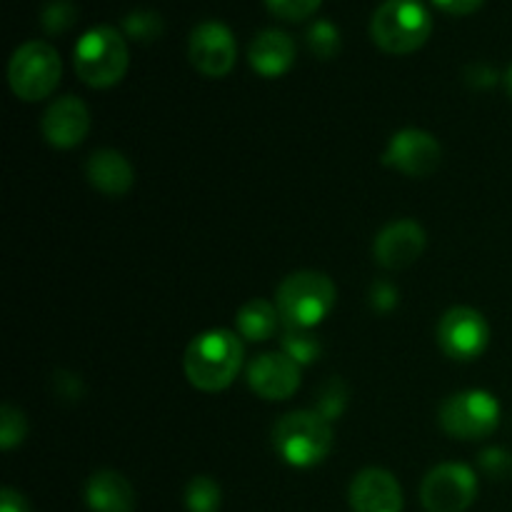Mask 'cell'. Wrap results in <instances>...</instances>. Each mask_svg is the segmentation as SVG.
Listing matches in <instances>:
<instances>
[{
    "instance_id": "603a6c76",
    "label": "cell",
    "mask_w": 512,
    "mask_h": 512,
    "mask_svg": "<svg viewBox=\"0 0 512 512\" xmlns=\"http://www.w3.org/2000/svg\"><path fill=\"white\" fill-rule=\"evenodd\" d=\"M308 48L313 50L318 58H333L340 50V33L335 30V25L328 23V20H318V23L308 30Z\"/></svg>"
},
{
    "instance_id": "e0dca14e",
    "label": "cell",
    "mask_w": 512,
    "mask_h": 512,
    "mask_svg": "<svg viewBox=\"0 0 512 512\" xmlns=\"http://www.w3.org/2000/svg\"><path fill=\"white\" fill-rule=\"evenodd\" d=\"M85 175L98 193L110 195V198H120L128 193L135 180L133 165L118 150H98L90 155Z\"/></svg>"
},
{
    "instance_id": "83f0119b",
    "label": "cell",
    "mask_w": 512,
    "mask_h": 512,
    "mask_svg": "<svg viewBox=\"0 0 512 512\" xmlns=\"http://www.w3.org/2000/svg\"><path fill=\"white\" fill-rule=\"evenodd\" d=\"M440 10L450 15H470L485 3V0H433Z\"/></svg>"
},
{
    "instance_id": "5bb4252c",
    "label": "cell",
    "mask_w": 512,
    "mask_h": 512,
    "mask_svg": "<svg viewBox=\"0 0 512 512\" xmlns=\"http://www.w3.org/2000/svg\"><path fill=\"white\" fill-rule=\"evenodd\" d=\"M40 130H43V138L53 148H75L88 135L90 113L83 100L73 98V95H65V98H58L45 110L43 120H40Z\"/></svg>"
},
{
    "instance_id": "4fadbf2b",
    "label": "cell",
    "mask_w": 512,
    "mask_h": 512,
    "mask_svg": "<svg viewBox=\"0 0 512 512\" xmlns=\"http://www.w3.org/2000/svg\"><path fill=\"white\" fill-rule=\"evenodd\" d=\"M425 230L415 220H395L385 225L373 245L375 260L388 270H403L413 265L425 250Z\"/></svg>"
},
{
    "instance_id": "7c38bea8",
    "label": "cell",
    "mask_w": 512,
    "mask_h": 512,
    "mask_svg": "<svg viewBox=\"0 0 512 512\" xmlns=\"http://www.w3.org/2000/svg\"><path fill=\"white\" fill-rule=\"evenodd\" d=\"M248 385L265 400H288L300 388V365L288 353H263L250 363Z\"/></svg>"
},
{
    "instance_id": "8fae6325",
    "label": "cell",
    "mask_w": 512,
    "mask_h": 512,
    "mask_svg": "<svg viewBox=\"0 0 512 512\" xmlns=\"http://www.w3.org/2000/svg\"><path fill=\"white\" fill-rule=\"evenodd\" d=\"M188 55L193 68L205 78H223L233 70L238 48H235V38L228 25L208 20V23L195 25V30L190 33Z\"/></svg>"
},
{
    "instance_id": "9c48e42d",
    "label": "cell",
    "mask_w": 512,
    "mask_h": 512,
    "mask_svg": "<svg viewBox=\"0 0 512 512\" xmlns=\"http://www.w3.org/2000/svg\"><path fill=\"white\" fill-rule=\"evenodd\" d=\"M490 343V328L483 313L473 308H450L438 323V345L448 358L475 360Z\"/></svg>"
},
{
    "instance_id": "4316f807",
    "label": "cell",
    "mask_w": 512,
    "mask_h": 512,
    "mask_svg": "<svg viewBox=\"0 0 512 512\" xmlns=\"http://www.w3.org/2000/svg\"><path fill=\"white\" fill-rule=\"evenodd\" d=\"M480 465L493 478H508V475H512V455L500 448L485 450L483 458H480Z\"/></svg>"
},
{
    "instance_id": "f546056e",
    "label": "cell",
    "mask_w": 512,
    "mask_h": 512,
    "mask_svg": "<svg viewBox=\"0 0 512 512\" xmlns=\"http://www.w3.org/2000/svg\"><path fill=\"white\" fill-rule=\"evenodd\" d=\"M505 88H508V95H510V100H512V65H510L508 75H505Z\"/></svg>"
},
{
    "instance_id": "ffe728a7",
    "label": "cell",
    "mask_w": 512,
    "mask_h": 512,
    "mask_svg": "<svg viewBox=\"0 0 512 512\" xmlns=\"http://www.w3.org/2000/svg\"><path fill=\"white\" fill-rule=\"evenodd\" d=\"M223 505V490L210 475H198L185 488V508L190 512H218Z\"/></svg>"
},
{
    "instance_id": "44dd1931",
    "label": "cell",
    "mask_w": 512,
    "mask_h": 512,
    "mask_svg": "<svg viewBox=\"0 0 512 512\" xmlns=\"http://www.w3.org/2000/svg\"><path fill=\"white\" fill-rule=\"evenodd\" d=\"M283 348L290 358L295 360L298 365H308L318 358L320 353V340L315 338L310 330H295V328H285V338H283Z\"/></svg>"
},
{
    "instance_id": "30bf717a",
    "label": "cell",
    "mask_w": 512,
    "mask_h": 512,
    "mask_svg": "<svg viewBox=\"0 0 512 512\" xmlns=\"http://www.w3.org/2000/svg\"><path fill=\"white\" fill-rule=\"evenodd\" d=\"M443 163V148L430 133L418 128L400 130L393 135L388 150L383 153V165L408 175V178H428Z\"/></svg>"
},
{
    "instance_id": "ba28073f",
    "label": "cell",
    "mask_w": 512,
    "mask_h": 512,
    "mask_svg": "<svg viewBox=\"0 0 512 512\" xmlns=\"http://www.w3.org/2000/svg\"><path fill=\"white\" fill-rule=\"evenodd\" d=\"M478 498V478L463 463H443L425 475L420 500L428 512H465Z\"/></svg>"
},
{
    "instance_id": "cb8c5ba5",
    "label": "cell",
    "mask_w": 512,
    "mask_h": 512,
    "mask_svg": "<svg viewBox=\"0 0 512 512\" xmlns=\"http://www.w3.org/2000/svg\"><path fill=\"white\" fill-rule=\"evenodd\" d=\"M123 28L130 38L153 40L163 33V18L158 13H150V10H135L125 18Z\"/></svg>"
},
{
    "instance_id": "9a60e30c",
    "label": "cell",
    "mask_w": 512,
    "mask_h": 512,
    "mask_svg": "<svg viewBox=\"0 0 512 512\" xmlns=\"http://www.w3.org/2000/svg\"><path fill=\"white\" fill-rule=\"evenodd\" d=\"M350 508L353 512H400L403 490L388 470L365 468L350 485Z\"/></svg>"
},
{
    "instance_id": "6da1fadb",
    "label": "cell",
    "mask_w": 512,
    "mask_h": 512,
    "mask_svg": "<svg viewBox=\"0 0 512 512\" xmlns=\"http://www.w3.org/2000/svg\"><path fill=\"white\" fill-rule=\"evenodd\" d=\"M183 368L193 388L220 393L243 368V343L233 330H208L188 345Z\"/></svg>"
},
{
    "instance_id": "f1b7e54d",
    "label": "cell",
    "mask_w": 512,
    "mask_h": 512,
    "mask_svg": "<svg viewBox=\"0 0 512 512\" xmlns=\"http://www.w3.org/2000/svg\"><path fill=\"white\" fill-rule=\"evenodd\" d=\"M0 512H30V505L18 490L3 488V493H0Z\"/></svg>"
},
{
    "instance_id": "d6986e66",
    "label": "cell",
    "mask_w": 512,
    "mask_h": 512,
    "mask_svg": "<svg viewBox=\"0 0 512 512\" xmlns=\"http://www.w3.org/2000/svg\"><path fill=\"white\" fill-rule=\"evenodd\" d=\"M235 323H238V333L243 335V338L258 343V340L273 338V335L278 333L283 318H280L278 313V305L268 303V300L263 298H253L238 310Z\"/></svg>"
},
{
    "instance_id": "3957f363",
    "label": "cell",
    "mask_w": 512,
    "mask_h": 512,
    "mask_svg": "<svg viewBox=\"0 0 512 512\" xmlns=\"http://www.w3.org/2000/svg\"><path fill=\"white\" fill-rule=\"evenodd\" d=\"M433 33V18L420 0H385L370 20L375 45L390 55H408L423 48Z\"/></svg>"
},
{
    "instance_id": "7a4b0ae2",
    "label": "cell",
    "mask_w": 512,
    "mask_h": 512,
    "mask_svg": "<svg viewBox=\"0 0 512 512\" xmlns=\"http://www.w3.org/2000/svg\"><path fill=\"white\" fill-rule=\"evenodd\" d=\"M335 285L325 273L300 270L278 285L275 305L285 328L310 330L323 323L335 308Z\"/></svg>"
},
{
    "instance_id": "484cf974",
    "label": "cell",
    "mask_w": 512,
    "mask_h": 512,
    "mask_svg": "<svg viewBox=\"0 0 512 512\" xmlns=\"http://www.w3.org/2000/svg\"><path fill=\"white\" fill-rule=\"evenodd\" d=\"M323 0H265L268 10L278 18L290 20V23H298V20L310 18L315 10L320 8Z\"/></svg>"
},
{
    "instance_id": "2e32d148",
    "label": "cell",
    "mask_w": 512,
    "mask_h": 512,
    "mask_svg": "<svg viewBox=\"0 0 512 512\" xmlns=\"http://www.w3.org/2000/svg\"><path fill=\"white\" fill-rule=\"evenodd\" d=\"M250 68L263 78H280L295 63V43L283 30H263L248 48Z\"/></svg>"
},
{
    "instance_id": "8992f818",
    "label": "cell",
    "mask_w": 512,
    "mask_h": 512,
    "mask_svg": "<svg viewBox=\"0 0 512 512\" xmlns=\"http://www.w3.org/2000/svg\"><path fill=\"white\" fill-rule=\"evenodd\" d=\"M63 75V60L53 45L43 40H30L20 45L8 65V83L20 100H43L58 88Z\"/></svg>"
},
{
    "instance_id": "7402d4cb",
    "label": "cell",
    "mask_w": 512,
    "mask_h": 512,
    "mask_svg": "<svg viewBox=\"0 0 512 512\" xmlns=\"http://www.w3.org/2000/svg\"><path fill=\"white\" fill-rule=\"evenodd\" d=\"M28 435V423H25V415L18 408L5 403L0 408V448L13 450L15 445H20Z\"/></svg>"
},
{
    "instance_id": "d4e9b609",
    "label": "cell",
    "mask_w": 512,
    "mask_h": 512,
    "mask_svg": "<svg viewBox=\"0 0 512 512\" xmlns=\"http://www.w3.org/2000/svg\"><path fill=\"white\" fill-rule=\"evenodd\" d=\"M75 15H78V10H75L70 0H53V3L43 8L40 20H43L48 33H63V30H68L75 23Z\"/></svg>"
},
{
    "instance_id": "5b68a950",
    "label": "cell",
    "mask_w": 512,
    "mask_h": 512,
    "mask_svg": "<svg viewBox=\"0 0 512 512\" xmlns=\"http://www.w3.org/2000/svg\"><path fill=\"white\" fill-rule=\"evenodd\" d=\"M128 45L110 25L90 28L75 45V73L90 88H110L128 70Z\"/></svg>"
},
{
    "instance_id": "277c9868",
    "label": "cell",
    "mask_w": 512,
    "mask_h": 512,
    "mask_svg": "<svg viewBox=\"0 0 512 512\" xmlns=\"http://www.w3.org/2000/svg\"><path fill=\"white\" fill-rule=\"evenodd\" d=\"M273 445L275 453L293 468H313L333 450V428L320 413L295 410L275 423Z\"/></svg>"
},
{
    "instance_id": "ac0fdd59",
    "label": "cell",
    "mask_w": 512,
    "mask_h": 512,
    "mask_svg": "<svg viewBox=\"0 0 512 512\" xmlns=\"http://www.w3.org/2000/svg\"><path fill=\"white\" fill-rule=\"evenodd\" d=\"M85 503L93 512H135V490L115 470H98L85 485Z\"/></svg>"
},
{
    "instance_id": "52a82bcc",
    "label": "cell",
    "mask_w": 512,
    "mask_h": 512,
    "mask_svg": "<svg viewBox=\"0 0 512 512\" xmlns=\"http://www.w3.org/2000/svg\"><path fill=\"white\" fill-rule=\"evenodd\" d=\"M440 428L460 440H480L495 433L500 425V403L485 390L455 393L440 405Z\"/></svg>"
}]
</instances>
